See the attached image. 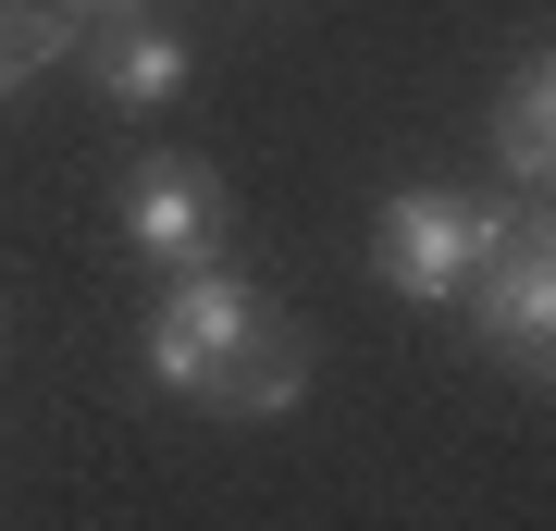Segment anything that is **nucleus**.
<instances>
[{
  "mask_svg": "<svg viewBox=\"0 0 556 531\" xmlns=\"http://www.w3.org/2000/svg\"><path fill=\"white\" fill-rule=\"evenodd\" d=\"M495 236H507V198L396 186V198L371 211V273H383V296H408V309H457Z\"/></svg>",
  "mask_w": 556,
  "mask_h": 531,
  "instance_id": "nucleus-1",
  "label": "nucleus"
},
{
  "mask_svg": "<svg viewBox=\"0 0 556 531\" xmlns=\"http://www.w3.org/2000/svg\"><path fill=\"white\" fill-rule=\"evenodd\" d=\"M457 309H470V334L495 346L519 383L556 371V248H544V198H532V211H507V236L482 248V273H470Z\"/></svg>",
  "mask_w": 556,
  "mask_h": 531,
  "instance_id": "nucleus-2",
  "label": "nucleus"
},
{
  "mask_svg": "<svg viewBox=\"0 0 556 531\" xmlns=\"http://www.w3.org/2000/svg\"><path fill=\"white\" fill-rule=\"evenodd\" d=\"M223 236H236V198H223L211 161H186V149H161L124 174V248L149 260V273H211Z\"/></svg>",
  "mask_w": 556,
  "mask_h": 531,
  "instance_id": "nucleus-3",
  "label": "nucleus"
},
{
  "mask_svg": "<svg viewBox=\"0 0 556 531\" xmlns=\"http://www.w3.org/2000/svg\"><path fill=\"white\" fill-rule=\"evenodd\" d=\"M248 309H260V285H236L223 260H211V273H174V285H161V309H149V383H161V395H199Z\"/></svg>",
  "mask_w": 556,
  "mask_h": 531,
  "instance_id": "nucleus-4",
  "label": "nucleus"
},
{
  "mask_svg": "<svg viewBox=\"0 0 556 531\" xmlns=\"http://www.w3.org/2000/svg\"><path fill=\"white\" fill-rule=\"evenodd\" d=\"M298 395H309V334L273 309V296H260V309L236 321V346L211 358V383L186 395V408H211V420H285Z\"/></svg>",
  "mask_w": 556,
  "mask_h": 531,
  "instance_id": "nucleus-5",
  "label": "nucleus"
},
{
  "mask_svg": "<svg viewBox=\"0 0 556 531\" xmlns=\"http://www.w3.org/2000/svg\"><path fill=\"white\" fill-rule=\"evenodd\" d=\"M75 62L100 75L112 112H174V99H186V38H174L161 13H100V25L75 38Z\"/></svg>",
  "mask_w": 556,
  "mask_h": 531,
  "instance_id": "nucleus-6",
  "label": "nucleus"
},
{
  "mask_svg": "<svg viewBox=\"0 0 556 531\" xmlns=\"http://www.w3.org/2000/svg\"><path fill=\"white\" fill-rule=\"evenodd\" d=\"M495 174L519 198H544V174H556V62L544 50H519L495 87Z\"/></svg>",
  "mask_w": 556,
  "mask_h": 531,
  "instance_id": "nucleus-7",
  "label": "nucleus"
},
{
  "mask_svg": "<svg viewBox=\"0 0 556 531\" xmlns=\"http://www.w3.org/2000/svg\"><path fill=\"white\" fill-rule=\"evenodd\" d=\"M75 0H0V99H13L25 75H50V62H75Z\"/></svg>",
  "mask_w": 556,
  "mask_h": 531,
  "instance_id": "nucleus-8",
  "label": "nucleus"
},
{
  "mask_svg": "<svg viewBox=\"0 0 556 531\" xmlns=\"http://www.w3.org/2000/svg\"><path fill=\"white\" fill-rule=\"evenodd\" d=\"M100 13H149V0H75V25H100Z\"/></svg>",
  "mask_w": 556,
  "mask_h": 531,
  "instance_id": "nucleus-9",
  "label": "nucleus"
}]
</instances>
